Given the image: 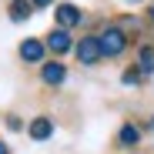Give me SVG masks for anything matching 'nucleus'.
I'll return each mask as SVG.
<instances>
[{
	"mask_svg": "<svg viewBox=\"0 0 154 154\" xmlns=\"http://www.w3.org/2000/svg\"><path fill=\"white\" fill-rule=\"evenodd\" d=\"M27 134H30L34 141H47L50 134H54V121H50V117H34L30 127H27Z\"/></svg>",
	"mask_w": 154,
	"mask_h": 154,
	"instance_id": "nucleus-3",
	"label": "nucleus"
},
{
	"mask_svg": "<svg viewBox=\"0 0 154 154\" xmlns=\"http://www.w3.org/2000/svg\"><path fill=\"white\" fill-rule=\"evenodd\" d=\"M147 14H151V20H154V0H151V10H147Z\"/></svg>",
	"mask_w": 154,
	"mask_h": 154,
	"instance_id": "nucleus-14",
	"label": "nucleus"
},
{
	"mask_svg": "<svg viewBox=\"0 0 154 154\" xmlns=\"http://www.w3.org/2000/svg\"><path fill=\"white\" fill-rule=\"evenodd\" d=\"M30 4H34V0H10V20H27L30 17Z\"/></svg>",
	"mask_w": 154,
	"mask_h": 154,
	"instance_id": "nucleus-10",
	"label": "nucleus"
},
{
	"mask_svg": "<svg viewBox=\"0 0 154 154\" xmlns=\"http://www.w3.org/2000/svg\"><path fill=\"white\" fill-rule=\"evenodd\" d=\"M131 4H134V0H131Z\"/></svg>",
	"mask_w": 154,
	"mask_h": 154,
	"instance_id": "nucleus-17",
	"label": "nucleus"
},
{
	"mask_svg": "<svg viewBox=\"0 0 154 154\" xmlns=\"http://www.w3.org/2000/svg\"><path fill=\"white\" fill-rule=\"evenodd\" d=\"M40 77H44V84H64V77H67V70H64V64H44V70H40Z\"/></svg>",
	"mask_w": 154,
	"mask_h": 154,
	"instance_id": "nucleus-7",
	"label": "nucleus"
},
{
	"mask_svg": "<svg viewBox=\"0 0 154 154\" xmlns=\"http://www.w3.org/2000/svg\"><path fill=\"white\" fill-rule=\"evenodd\" d=\"M47 47L54 50V54H64V50H70V34H67L64 27L50 30V37H47Z\"/></svg>",
	"mask_w": 154,
	"mask_h": 154,
	"instance_id": "nucleus-5",
	"label": "nucleus"
},
{
	"mask_svg": "<svg viewBox=\"0 0 154 154\" xmlns=\"http://www.w3.org/2000/svg\"><path fill=\"white\" fill-rule=\"evenodd\" d=\"M7 127H10V131H20V127H23V124H20L17 117H7Z\"/></svg>",
	"mask_w": 154,
	"mask_h": 154,
	"instance_id": "nucleus-12",
	"label": "nucleus"
},
{
	"mask_svg": "<svg viewBox=\"0 0 154 154\" xmlns=\"http://www.w3.org/2000/svg\"><path fill=\"white\" fill-rule=\"evenodd\" d=\"M74 50H77V60L87 64V67H94L100 57H104V50H100V37H81V44H77Z\"/></svg>",
	"mask_w": 154,
	"mask_h": 154,
	"instance_id": "nucleus-1",
	"label": "nucleus"
},
{
	"mask_svg": "<svg viewBox=\"0 0 154 154\" xmlns=\"http://www.w3.org/2000/svg\"><path fill=\"white\" fill-rule=\"evenodd\" d=\"M34 4H37V7H47V4H54V0H34Z\"/></svg>",
	"mask_w": 154,
	"mask_h": 154,
	"instance_id": "nucleus-13",
	"label": "nucleus"
},
{
	"mask_svg": "<svg viewBox=\"0 0 154 154\" xmlns=\"http://www.w3.org/2000/svg\"><path fill=\"white\" fill-rule=\"evenodd\" d=\"M121 81H124V84H137V81H141V70H134V67H131V70H124Z\"/></svg>",
	"mask_w": 154,
	"mask_h": 154,
	"instance_id": "nucleus-11",
	"label": "nucleus"
},
{
	"mask_svg": "<svg viewBox=\"0 0 154 154\" xmlns=\"http://www.w3.org/2000/svg\"><path fill=\"white\" fill-rule=\"evenodd\" d=\"M147 127H151V131H154V117H151V121H147Z\"/></svg>",
	"mask_w": 154,
	"mask_h": 154,
	"instance_id": "nucleus-16",
	"label": "nucleus"
},
{
	"mask_svg": "<svg viewBox=\"0 0 154 154\" xmlns=\"http://www.w3.org/2000/svg\"><path fill=\"white\" fill-rule=\"evenodd\" d=\"M20 57H23V60H30V64H40V60H44V44L27 37V40L20 44Z\"/></svg>",
	"mask_w": 154,
	"mask_h": 154,
	"instance_id": "nucleus-4",
	"label": "nucleus"
},
{
	"mask_svg": "<svg viewBox=\"0 0 154 154\" xmlns=\"http://www.w3.org/2000/svg\"><path fill=\"white\" fill-rule=\"evenodd\" d=\"M124 47H127V37H124V30H117V27H107L104 34H100V50H104V57H117V54H124Z\"/></svg>",
	"mask_w": 154,
	"mask_h": 154,
	"instance_id": "nucleus-2",
	"label": "nucleus"
},
{
	"mask_svg": "<svg viewBox=\"0 0 154 154\" xmlns=\"http://www.w3.org/2000/svg\"><path fill=\"white\" fill-rule=\"evenodd\" d=\"M117 141H121V147H134V144L141 141V127H137V124H124L121 134H117Z\"/></svg>",
	"mask_w": 154,
	"mask_h": 154,
	"instance_id": "nucleus-8",
	"label": "nucleus"
},
{
	"mask_svg": "<svg viewBox=\"0 0 154 154\" xmlns=\"http://www.w3.org/2000/svg\"><path fill=\"white\" fill-rule=\"evenodd\" d=\"M137 64H141V74H154V47L144 44L137 50Z\"/></svg>",
	"mask_w": 154,
	"mask_h": 154,
	"instance_id": "nucleus-9",
	"label": "nucleus"
},
{
	"mask_svg": "<svg viewBox=\"0 0 154 154\" xmlns=\"http://www.w3.org/2000/svg\"><path fill=\"white\" fill-rule=\"evenodd\" d=\"M0 154H7V144H0Z\"/></svg>",
	"mask_w": 154,
	"mask_h": 154,
	"instance_id": "nucleus-15",
	"label": "nucleus"
},
{
	"mask_svg": "<svg viewBox=\"0 0 154 154\" xmlns=\"http://www.w3.org/2000/svg\"><path fill=\"white\" fill-rule=\"evenodd\" d=\"M57 20H60V27H74V23H81V10H77L74 4H60L57 7Z\"/></svg>",
	"mask_w": 154,
	"mask_h": 154,
	"instance_id": "nucleus-6",
	"label": "nucleus"
}]
</instances>
